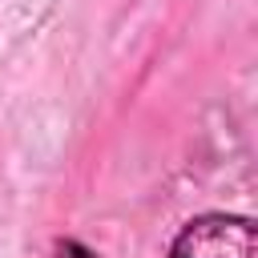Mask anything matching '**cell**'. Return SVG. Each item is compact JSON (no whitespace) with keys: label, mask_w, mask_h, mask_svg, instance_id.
<instances>
[{"label":"cell","mask_w":258,"mask_h":258,"mask_svg":"<svg viewBox=\"0 0 258 258\" xmlns=\"http://www.w3.org/2000/svg\"><path fill=\"white\" fill-rule=\"evenodd\" d=\"M52 258H97L85 242H77V238H64V242H56L52 246Z\"/></svg>","instance_id":"2"},{"label":"cell","mask_w":258,"mask_h":258,"mask_svg":"<svg viewBox=\"0 0 258 258\" xmlns=\"http://www.w3.org/2000/svg\"><path fill=\"white\" fill-rule=\"evenodd\" d=\"M169 258H258L254 222L238 214H202L177 230Z\"/></svg>","instance_id":"1"}]
</instances>
